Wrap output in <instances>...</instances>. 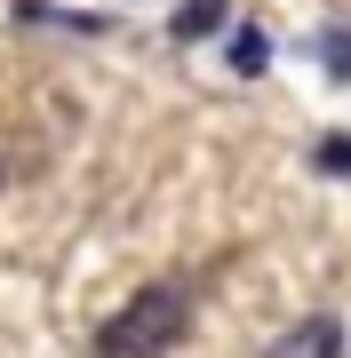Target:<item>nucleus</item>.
I'll return each mask as SVG.
<instances>
[{
	"instance_id": "nucleus-1",
	"label": "nucleus",
	"mask_w": 351,
	"mask_h": 358,
	"mask_svg": "<svg viewBox=\"0 0 351 358\" xmlns=\"http://www.w3.org/2000/svg\"><path fill=\"white\" fill-rule=\"evenodd\" d=\"M192 327V294L184 287H144L136 303H120L96 327V358H168Z\"/></svg>"
},
{
	"instance_id": "nucleus-2",
	"label": "nucleus",
	"mask_w": 351,
	"mask_h": 358,
	"mask_svg": "<svg viewBox=\"0 0 351 358\" xmlns=\"http://www.w3.org/2000/svg\"><path fill=\"white\" fill-rule=\"evenodd\" d=\"M336 350H343V327L336 319H296L263 358H336Z\"/></svg>"
},
{
	"instance_id": "nucleus-3",
	"label": "nucleus",
	"mask_w": 351,
	"mask_h": 358,
	"mask_svg": "<svg viewBox=\"0 0 351 358\" xmlns=\"http://www.w3.org/2000/svg\"><path fill=\"white\" fill-rule=\"evenodd\" d=\"M223 24V0H192V8H176V40H208Z\"/></svg>"
},
{
	"instance_id": "nucleus-4",
	"label": "nucleus",
	"mask_w": 351,
	"mask_h": 358,
	"mask_svg": "<svg viewBox=\"0 0 351 358\" xmlns=\"http://www.w3.org/2000/svg\"><path fill=\"white\" fill-rule=\"evenodd\" d=\"M232 64H240V72H263V64H272V40H263L256 24H247V32H232Z\"/></svg>"
},
{
	"instance_id": "nucleus-5",
	"label": "nucleus",
	"mask_w": 351,
	"mask_h": 358,
	"mask_svg": "<svg viewBox=\"0 0 351 358\" xmlns=\"http://www.w3.org/2000/svg\"><path fill=\"white\" fill-rule=\"evenodd\" d=\"M327 64H336V72L351 80V32H336V40H327Z\"/></svg>"
},
{
	"instance_id": "nucleus-6",
	"label": "nucleus",
	"mask_w": 351,
	"mask_h": 358,
	"mask_svg": "<svg viewBox=\"0 0 351 358\" xmlns=\"http://www.w3.org/2000/svg\"><path fill=\"white\" fill-rule=\"evenodd\" d=\"M319 159H327V167H351V136H327V143H319Z\"/></svg>"
},
{
	"instance_id": "nucleus-7",
	"label": "nucleus",
	"mask_w": 351,
	"mask_h": 358,
	"mask_svg": "<svg viewBox=\"0 0 351 358\" xmlns=\"http://www.w3.org/2000/svg\"><path fill=\"white\" fill-rule=\"evenodd\" d=\"M0 176H8V167H0Z\"/></svg>"
}]
</instances>
